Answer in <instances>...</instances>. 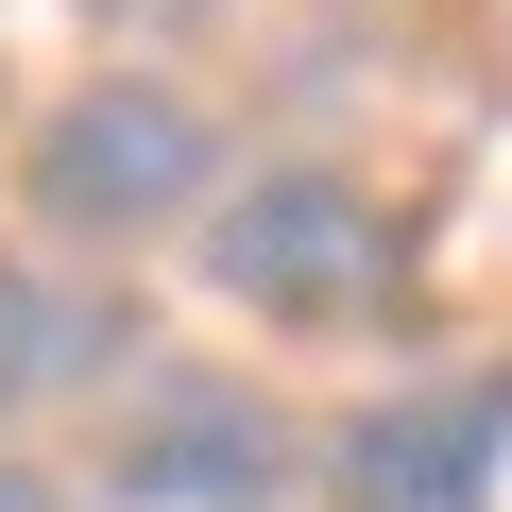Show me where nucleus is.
<instances>
[{
    "label": "nucleus",
    "mask_w": 512,
    "mask_h": 512,
    "mask_svg": "<svg viewBox=\"0 0 512 512\" xmlns=\"http://www.w3.org/2000/svg\"><path fill=\"white\" fill-rule=\"evenodd\" d=\"M495 478H512V376L376 393L325 444V512H495Z\"/></svg>",
    "instance_id": "nucleus-4"
},
{
    "label": "nucleus",
    "mask_w": 512,
    "mask_h": 512,
    "mask_svg": "<svg viewBox=\"0 0 512 512\" xmlns=\"http://www.w3.org/2000/svg\"><path fill=\"white\" fill-rule=\"evenodd\" d=\"M291 478H325V461H291V410L239 393V376H154L120 410V444H103L120 512H274Z\"/></svg>",
    "instance_id": "nucleus-3"
},
{
    "label": "nucleus",
    "mask_w": 512,
    "mask_h": 512,
    "mask_svg": "<svg viewBox=\"0 0 512 512\" xmlns=\"http://www.w3.org/2000/svg\"><path fill=\"white\" fill-rule=\"evenodd\" d=\"M0 512H69V495H52V478H35V461H0Z\"/></svg>",
    "instance_id": "nucleus-6"
},
{
    "label": "nucleus",
    "mask_w": 512,
    "mask_h": 512,
    "mask_svg": "<svg viewBox=\"0 0 512 512\" xmlns=\"http://www.w3.org/2000/svg\"><path fill=\"white\" fill-rule=\"evenodd\" d=\"M120 359H137V308L120 291H69V274H35V256H0V410H69Z\"/></svg>",
    "instance_id": "nucleus-5"
},
{
    "label": "nucleus",
    "mask_w": 512,
    "mask_h": 512,
    "mask_svg": "<svg viewBox=\"0 0 512 512\" xmlns=\"http://www.w3.org/2000/svg\"><path fill=\"white\" fill-rule=\"evenodd\" d=\"M18 188H35V222H52V239H154V222H188V205L222 188V137H205V103H188V86L103 69V86H69V103L35 120Z\"/></svg>",
    "instance_id": "nucleus-1"
},
{
    "label": "nucleus",
    "mask_w": 512,
    "mask_h": 512,
    "mask_svg": "<svg viewBox=\"0 0 512 512\" xmlns=\"http://www.w3.org/2000/svg\"><path fill=\"white\" fill-rule=\"evenodd\" d=\"M393 222H376V188H342V171H239L222 205H205V291H239V308H274V325H359L376 291H393Z\"/></svg>",
    "instance_id": "nucleus-2"
}]
</instances>
